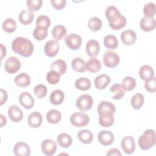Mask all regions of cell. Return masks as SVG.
I'll list each match as a JSON object with an SVG mask.
<instances>
[{"label":"cell","mask_w":156,"mask_h":156,"mask_svg":"<svg viewBox=\"0 0 156 156\" xmlns=\"http://www.w3.org/2000/svg\"><path fill=\"white\" fill-rule=\"evenodd\" d=\"M42 0H27L26 5L29 10L31 11H37L42 6Z\"/></svg>","instance_id":"obj_47"},{"label":"cell","mask_w":156,"mask_h":156,"mask_svg":"<svg viewBox=\"0 0 156 156\" xmlns=\"http://www.w3.org/2000/svg\"><path fill=\"white\" fill-rule=\"evenodd\" d=\"M34 18V14L32 11L29 9L23 10L18 15V20L20 22L24 25H28L30 24Z\"/></svg>","instance_id":"obj_22"},{"label":"cell","mask_w":156,"mask_h":156,"mask_svg":"<svg viewBox=\"0 0 156 156\" xmlns=\"http://www.w3.org/2000/svg\"><path fill=\"white\" fill-rule=\"evenodd\" d=\"M65 98L63 92L60 90H55L52 91L49 96V101L52 104L58 105L61 104Z\"/></svg>","instance_id":"obj_25"},{"label":"cell","mask_w":156,"mask_h":156,"mask_svg":"<svg viewBox=\"0 0 156 156\" xmlns=\"http://www.w3.org/2000/svg\"><path fill=\"white\" fill-rule=\"evenodd\" d=\"M86 70L91 73H96L100 71L101 68V63L99 60L96 57H91L85 63Z\"/></svg>","instance_id":"obj_23"},{"label":"cell","mask_w":156,"mask_h":156,"mask_svg":"<svg viewBox=\"0 0 156 156\" xmlns=\"http://www.w3.org/2000/svg\"><path fill=\"white\" fill-rule=\"evenodd\" d=\"M91 86V83L90 79L86 77H80L75 82V87L77 89L81 91L88 90Z\"/></svg>","instance_id":"obj_34"},{"label":"cell","mask_w":156,"mask_h":156,"mask_svg":"<svg viewBox=\"0 0 156 156\" xmlns=\"http://www.w3.org/2000/svg\"><path fill=\"white\" fill-rule=\"evenodd\" d=\"M77 138L83 144H90L93 140V135L88 130L83 129L77 133Z\"/></svg>","instance_id":"obj_29"},{"label":"cell","mask_w":156,"mask_h":156,"mask_svg":"<svg viewBox=\"0 0 156 156\" xmlns=\"http://www.w3.org/2000/svg\"><path fill=\"white\" fill-rule=\"evenodd\" d=\"M138 146L144 151L152 148L156 143V135L154 130L147 129L138 138Z\"/></svg>","instance_id":"obj_2"},{"label":"cell","mask_w":156,"mask_h":156,"mask_svg":"<svg viewBox=\"0 0 156 156\" xmlns=\"http://www.w3.org/2000/svg\"><path fill=\"white\" fill-rule=\"evenodd\" d=\"M104 46L110 49H115L118 46V40L113 35H107L104 38Z\"/></svg>","instance_id":"obj_36"},{"label":"cell","mask_w":156,"mask_h":156,"mask_svg":"<svg viewBox=\"0 0 156 156\" xmlns=\"http://www.w3.org/2000/svg\"><path fill=\"white\" fill-rule=\"evenodd\" d=\"M51 69L58 73L60 76L64 74L66 71L67 66L66 62L62 59H57L51 65Z\"/></svg>","instance_id":"obj_24"},{"label":"cell","mask_w":156,"mask_h":156,"mask_svg":"<svg viewBox=\"0 0 156 156\" xmlns=\"http://www.w3.org/2000/svg\"><path fill=\"white\" fill-rule=\"evenodd\" d=\"M120 37L122 43L126 45H132L134 44L137 38L135 32L131 29L124 30L121 34Z\"/></svg>","instance_id":"obj_15"},{"label":"cell","mask_w":156,"mask_h":156,"mask_svg":"<svg viewBox=\"0 0 156 156\" xmlns=\"http://www.w3.org/2000/svg\"><path fill=\"white\" fill-rule=\"evenodd\" d=\"M65 43L69 49L77 50L82 45V38L77 34H69L65 37Z\"/></svg>","instance_id":"obj_6"},{"label":"cell","mask_w":156,"mask_h":156,"mask_svg":"<svg viewBox=\"0 0 156 156\" xmlns=\"http://www.w3.org/2000/svg\"><path fill=\"white\" fill-rule=\"evenodd\" d=\"M86 52L88 55L94 57L99 54L100 45L99 42L95 40H90L86 44Z\"/></svg>","instance_id":"obj_17"},{"label":"cell","mask_w":156,"mask_h":156,"mask_svg":"<svg viewBox=\"0 0 156 156\" xmlns=\"http://www.w3.org/2000/svg\"><path fill=\"white\" fill-rule=\"evenodd\" d=\"M113 115H99V123L104 127H108L113 125L114 123Z\"/></svg>","instance_id":"obj_39"},{"label":"cell","mask_w":156,"mask_h":156,"mask_svg":"<svg viewBox=\"0 0 156 156\" xmlns=\"http://www.w3.org/2000/svg\"><path fill=\"white\" fill-rule=\"evenodd\" d=\"M13 151L16 156H28L30 154V149L29 145L23 141L16 143L13 147Z\"/></svg>","instance_id":"obj_12"},{"label":"cell","mask_w":156,"mask_h":156,"mask_svg":"<svg viewBox=\"0 0 156 156\" xmlns=\"http://www.w3.org/2000/svg\"><path fill=\"white\" fill-rule=\"evenodd\" d=\"M138 74L140 78L145 82L154 77V71L153 68L148 65H144L141 66Z\"/></svg>","instance_id":"obj_20"},{"label":"cell","mask_w":156,"mask_h":156,"mask_svg":"<svg viewBox=\"0 0 156 156\" xmlns=\"http://www.w3.org/2000/svg\"><path fill=\"white\" fill-rule=\"evenodd\" d=\"M57 141L60 146L64 148H67L71 146L73 143L71 136L68 133H62L57 136Z\"/></svg>","instance_id":"obj_30"},{"label":"cell","mask_w":156,"mask_h":156,"mask_svg":"<svg viewBox=\"0 0 156 156\" xmlns=\"http://www.w3.org/2000/svg\"><path fill=\"white\" fill-rule=\"evenodd\" d=\"M90 121V118L87 114L82 112H77L73 113L70 116V122L75 127H81L87 126Z\"/></svg>","instance_id":"obj_3"},{"label":"cell","mask_w":156,"mask_h":156,"mask_svg":"<svg viewBox=\"0 0 156 156\" xmlns=\"http://www.w3.org/2000/svg\"><path fill=\"white\" fill-rule=\"evenodd\" d=\"M12 49L15 53L24 57H29L33 53L34 45L29 39L19 37L12 41Z\"/></svg>","instance_id":"obj_1"},{"label":"cell","mask_w":156,"mask_h":156,"mask_svg":"<svg viewBox=\"0 0 156 156\" xmlns=\"http://www.w3.org/2000/svg\"><path fill=\"white\" fill-rule=\"evenodd\" d=\"M140 28L145 32H150L155 28V20L154 17L147 18L143 17L140 21Z\"/></svg>","instance_id":"obj_18"},{"label":"cell","mask_w":156,"mask_h":156,"mask_svg":"<svg viewBox=\"0 0 156 156\" xmlns=\"http://www.w3.org/2000/svg\"><path fill=\"white\" fill-rule=\"evenodd\" d=\"M66 34V29L62 25H56L52 30V35L55 40H62Z\"/></svg>","instance_id":"obj_32"},{"label":"cell","mask_w":156,"mask_h":156,"mask_svg":"<svg viewBox=\"0 0 156 156\" xmlns=\"http://www.w3.org/2000/svg\"><path fill=\"white\" fill-rule=\"evenodd\" d=\"M105 15L109 23L119 18L121 15V13L116 7L113 5H110L106 9Z\"/></svg>","instance_id":"obj_28"},{"label":"cell","mask_w":156,"mask_h":156,"mask_svg":"<svg viewBox=\"0 0 156 156\" xmlns=\"http://www.w3.org/2000/svg\"><path fill=\"white\" fill-rule=\"evenodd\" d=\"M121 146L123 151L126 154H131L135 150V140L132 136H126L122 138Z\"/></svg>","instance_id":"obj_11"},{"label":"cell","mask_w":156,"mask_h":156,"mask_svg":"<svg viewBox=\"0 0 156 156\" xmlns=\"http://www.w3.org/2000/svg\"><path fill=\"white\" fill-rule=\"evenodd\" d=\"M51 25L50 18L44 15H40L37 17L36 20V26L48 29Z\"/></svg>","instance_id":"obj_44"},{"label":"cell","mask_w":156,"mask_h":156,"mask_svg":"<svg viewBox=\"0 0 156 156\" xmlns=\"http://www.w3.org/2000/svg\"><path fill=\"white\" fill-rule=\"evenodd\" d=\"M41 149L42 152L45 155L51 156L56 152L57 144L52 140L46 139L42 141L41 144Z\"/></svg>","instance_id":"obj_9"},{"label":"cell","mask_w":156,"mask_h":156,"mask_svg":"<svg viewBox=\"0 0 156 156\" xmlns=\"http://www.w3.org/2000/svg\"><path fill=\"white\" fill-rule=\"evenodd\" d=\"M60 46L57 40H50L48 41L44 47V51L45 54L49 57H55L58 51H59Z\"/></svg>","instance_id":"obj_10"},{"label":"cell","mask_w":156,"mask_h":156,"mask_svg":"<svg viewBox=\"0 0 156 156\" xmlns=\"http://www.w3.org/2000/svg\"><path fill=\"white\" fill-rule=\"evenodd\" d=\"M102 23L101 20L96 16L91 18L88 22V27L89 29L93 32H96L101 29Z\"/></svg>","instance_id":"obj_41"},{"label":"cell","mask_w":156,"mask_h":156,"mask_svg":"<svg viewBox=\"0 0 156 156\" xmlns=\"http://www.w3.org/2000/svg\"><path fill=\"white\" fill-rule=\"evenodd\" d=\"M145 89L150 92L154 93L156 91V84H155V77H153L152 79L145 82L144 83Z\"/></svg>","instance_id":"obj_48"},{"label":"cell","mask_w":156,"mask_h":156,"mask_svg":"<svg viewBox=\"0 0 156 156\" xmlns=\"http://www.w3.org/2000/svg\"><path fill=\"white\" fill-rule=\"evenodd\" d=\"M136 85L135 79L131 76H126L122 81L121 86L124 91H129L133 90Z\"/></svg>","instance_id":"obj_35"},{"label":"cell","mask_w":156,"mask_h":156,"mask_svg":"<svg viewBox=\"0 0 156 156\" xmlns=\"http://www.w3.org/2000/svg\"><path fill=\"white\" fill-rule=\"evenodd\" d=\"M14 81L15 84L20 87H26L30 84V77L25 73H21L17 75Z\"/></svg>","instance_id":"obj_27"},{"label":"cell","mask_w":156,"mask_h":156,"mask_svg":"<svg viewBox=\"0 0 156 156\" xmlns=\"http://www.w3.org/2000/svg\"><path fill=\"white\" fill-rule=\"evenodd\" d=\"M98 113L99 115H114L116 112L115 105L109 102L106 101H102L99 102L98 108Z\"/></svg>","instance_id":"obj_8"},{"label":"cell","mask_w":156,"mask_h":156,"mask_svg":"<svg viewBox=\"0 0 156 156\" xmlns=\"http://www.w3.org/2000/svg\"><path fill=\"white\" fill-rule=\"evenodd\" d=\"M106 155L107 156H121L122 155V154L121 153L120 151L118 149L116 148H112L108 151V152L106 154Z\"/></svg>","instance_id":"obj_51"},{"label":"cell","mask_w":156,"mask_h":156,"mask_svg":"<svg viewBox=\"0 0 156 156\" xmlns=\"http://www.w3.org/2000/svg\"><path fill=\"white\" fill-rule=\"evenodd\" d=\"M109 26L113 30H119L124 27H125L126 24V19L123 15H121L116 20L109 22Z\"/></svg>","instance_id":"obj_40"},{"label":"cell","mask_w":156,"mask_h":156,"mask_svg":"<svg viewBox=\"0 0 156 156\" xmlns=\"http://www.w3.org/2000/svg\"><path fill=\"white\" fill-rule=\"evenodd\" d=\"M48 35V29L36 26L33 31V36L35 40L41 41L46 38Z\"/></svg>","instance_id":"obj_42"},{"label":"cell","mask_w":156,"mask_h":156,"mask_svg":"<svg viewBox=\"0 0 156 156\" xmlns=\"http://www.w3.org/2000/svg\"><path fill=\"white\" fill-rule=\"evenodd\" d=\"M144 101V96L140 93L135 94L130 100V104L132 107L135 109V110H139L140 109Z\"/></svg>","instance_id":"obj_33"},{"label":"cell","mask_w":156,"mask_h":156,"mask_svg":"<svg viewBox=\"0 0 156 156\" xmlns=\"http://www.w3.org/2000/svg\"><path fill=\"white\" fill-rule=\"evenodd\" d=\"M110 82V77L107 74H102L96 77L94 80V86L98 90H104Z\"/></svg>","instance_id":"obj_21"},{"label":"cell","mask_w":156,"mask_h":156,"mask_svg":"<svg viewBox=\"0 0 156 156\" xmlns=\"http://www.w3.org/2000/svg\"><path fill=\"white\" fill-rule=\"evenodd\" d=\"M143 13L144 16L147 18H152L155 14V5L152 2L146 4L143 7Z\"/></svg>","instance_id":"obj_43"},{"label":"cell","mask_w":156,"mask_h":156,"mask_svg":"<svg viewBox=\"0 0 156 156\" xmlns=\"http://www.w3.org/2000/svg\"><path fill=\"white\" fill-rule=\"evenodd\" d=\"M8 115L13 122H18L23 119V113L22 110L16 105L9 107L8 109Z\"/></svg>","instance_id":"obj_16"},{"label":"cell","mask_w":156,"mask_h":156,"mask_svg":"<svg viewBox=\"0 0 156 156\" xmlns=\"http://www.w3.org/2000/svg\"><path fill=\"white\" fill-rule=\"evenodd\" d=\"M0 94H1L0 105H2L7 101V98H8V95H7V93L6 91L3 90L2 88L0 89Z\"/></svg>","instance_id":"obj_50"},{"label":"cell","mask_w":156,"mask_h":156,"mask_svg":"<svg viewBox=\"0 0 156 156\" xmlns=\"http://www.w3.org/2000/svg\"><path fill=\"white\" fill-rule=\"evenodd\" d=\"M51 2L52 4V7L56 10H60L63 9L66 5V0H51Z\"/></svg>","instance_id":"obj_49"},{"label":"cell","mask_w":156,"mask_h":156,"mask_svg":"<svg viewBox=\"0 0 156 156\" xmlns=\"http://www.w3.org/2000/svg\"><path fill=\"white\" fill-rule=\"evenodd\" d=\"M6 55V48L2 44H1V60Z\"/></svg>","instance_id":"obj_52"},{"label":"cell","mask_w":156,"mask_h":156,"mask_svg":"<svg viewBox=\"0 0 156 156\" xmlns=\"http://www.w3.org/2000/svg\"><path fill=\"white\" fill-rule=\"evenodd\" d=\"M110 91L113 93L112 99L115 100H119L124 96V90L119 83H115L110 88Z\"/></svg>","instance_id":"obj_31"},{"label":"cell","mask_w":156,"mask_h":156,"mask_svg":"<svg viewBox=\"0 0 156 156\" xmlns=\"http://www.w3.org/2000/svg\"><path fill=\"white\" fill-rule=\"evenodd\" d=\"M85 62L80 57H76L71 61V66L73 69L80 73H83L86 71Z\"/></svg>","instance_id":"obj_38"},{"label":"cell","mask_w":156,"mask_h":156,"mask_svg":"<svg viewBox=\"0 0 156 156\" xmlns=\"http://www.w3.org/2000/svg\"><path fill=\"white\" fill-rule=\"evenodd\" d=\"M16 22L12 18H6L2 24V29L7 33H12L16 29Z\"/></svg>","instance_id":"obj_37"},{"label":"cell","mask_w":156,"mask_h":156,"mask_svg":"<svg viewBox=\"0 0 156 156\" xmlns=\"http://www.w3.org/2000/svg\"><path fill=\"white\" fill-rule=\"evenodd\" d=\"M48 122L52 124H55L60 122L62 118L61 113L57 109H51L48 111L46 116Z\"/></svg>","instance_id":"obj_26"},{"label":"cell","mask_w":156,"mask_h":156,"mask_svg":"<svg viewBox=\"0 0 156 156\" xmlns=\"http://www.w3.org/2000/svg\"><path fill=\"white\" fill-rule=\"evenodd\" d=\"M93 105V99L91 96L87 94H82L76 101V107L82 111H87L91 109Z\"/></svg>","instance_id":"obj_4"},{"label":"cell","mask_w":156,"mask_h":156,"mask_svg":"<svg viewBox=\"0 0 156 156\" xmlns=\"http://www.w3.org/2000/svg\"><path fill=\"white\" fill-rule=\"evenodd\" d=\"M98 138L99 142L103 146H109L114 141L115 136L110 131L101 130L98 135Z\"/></svg>","instance_id":"obj_13"},{"label":"cell","mask_w":156,"mask_h":156,"mask_svg":"<svg viewBox=\"0 0 156 156\" xmlns=\"http://www.w3.org/2000/svg\"><path fill=\"white\" fill-rule=\"evenodd\" d=\"M60 75L52 70L48 72L46 74V80L51 85L57 84L60 81Z\"/></svg>","instance_id":"obj_46"},{"label":"cell","mask_w":156,"mask_h":156,"mask_svg":"<svg viewBox=\"0 0 156 156\" xmlns=\"http://www.w3.org/2000/svg\"><path fill=\"white\" fill-rule=\"evenodd\" d=\"M18 101L20 104L26 109H30L35 104V101L32 96L28 92L21 93L19 96Z\"/></svg>","instance_id":"obj_14"},{"label":"cell","mask_w":156,"mask_h":156,"mask_svg":"<svg viewBox=\"0 0 156 156\" xmlns=\"http://www.w3.org/2000/svg\"><path fill=\"white\" fill-rule=\"evenodd\" d=\"M120 58L119 55L112 51H108L105 52L103 57V63L108 68H114L119 63Z\"/></svg>","instance_id":"obj_5"},{"label":"cell","mask_w":156,"mask_h":156,"mask_svg":"<svg viewBox=\"0 0 156 156\" xmlns=\"http://www.w3.org/2000/svg\"><path fill=\"white\" fill-rule=\"evenodd\" d=\"M47 91L48 90L46 86L43 84H38L34 87V89L35 96L39 99L44 98L47 94Z\"/></svg>","instance_id":"obj_45"},{"label":"cell","mask_w":156,"mask_h":156,"mask_svg":"<svg viewBox=\"0 0 156 156\" xmlns=\"http://www.w3.org/2000/svg\"><path fill=\"white\" fill-rule=\"evenodd\" d=\"M42 116L38 112H32L28 116L27 123L32 128H38L42 124Z\"/></svg>","instance_id":"obj_19"},{"label":"cell","mask_w":156,"mask_h":156,"mask_svg":"<svg viewBox=\"0 0 156 156\" xmlns=\"http://www.w3.org/2000/svg\"><path fill=\"white\" fill-rule=\"evenodd\" d=\"M0 118H1V127H2L4 126L6 124L7 120L5 117L3 115H0Z\"/></svg>","instance_id":"obj_53"},{"label":"cell","mask_w":156,"mask_h":156,"mask_svg":"<svg viewBox=\"0 0 156 156\" xmlns=\"http://www.w3.org/2000/svg\"><path fill=\"white\" fill-rule=\"evenodd\" d=\"M5 71L9 74H14L19 71L21 68V63L15 57H8L4 64Z\"/></svg>","instance_id":"obj_7"}]
</instances>
